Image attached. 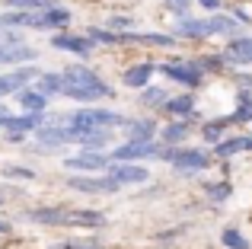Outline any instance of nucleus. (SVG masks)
<instances>
[{"label":"nucleus","instance_id":"8","mask_svg":"<svg viewBox=\"0 0 252 249\" xmlns=\"http://www.w3.org/2000/svg\"><path fill=\"white\" fill-rule=\"evenodd\" d=\"M35 77H38L35 67H19L16 74H3V77H0V99H3V96H10V93H19V90H23V83L35 80Z\"/></svg>","mask_w":252,"mask_h":249},{"label":"nucleus","instance_id":"7","mask_svg":"<svg viewBox=\"0 0 252 249\" xmlns=\"http://www.w3.org/2000/svg\"><path fill=\"white\" fill-rule=\"evenodd\" d=\"M163 74H166L169 80L182 83V87H198V83H201V70H198V64H189V61H182V64H163Z\"/></svg>","mask_w":252,"mask_h":249},{"label":"nucleus","instance_id":"27","mask_svg":"<svg viewBox=\"0 0 252 249\" xmlns=\"http://www.w3.org/2000/svg\"><path fill=\"white\" fill-rule=\"evenodd\" d=\"M230 122H252V99H249V93H240V109L230 115Z\"/></svg>","mask_w":252,"mask_h":249},{"label":"nucleus","instance_id":"30","mask_svg":"<svg viewBox=\"0 0 252 249\" xmlns=\"http://www.w3.org/2000/svg\"><path fill=\"white\" fill-rule=\"evenodd\" d=\"M134 42H147V45H172V35H128Z\"/></svg>","mask_w":252,"mask_h":249},{"label":"nucleus","instance_id":"16","mask_svg":"<svg viewBox=\"0 0 252 249\" xmlns=\"http://www.w3.org/2000/svg\"><path fill=\"white\" fill-rule=\"evenodd\" d=\"M3 6H10L13 13H42V10H55L58 0H3Z\"/></svg>","mask_w":252,"mask_h":249},{"label":"nucleus","instance_id":"33","mask_svg":"<svg viewBox=\"0 0 252 249\" xmlns=\"http://www.w3.org/2000/svg\"><path fill=\"white\" fill-rule=\"evenodd\" d=\"M3 176H13V179H32V169H23V166H6L3 169Z\"/></svg>","mask_w":252,"mask_h":249},{"label":"nucleus","instance_id":"18","mask_svg":"<svg viewBox=\"0 0 252 249\" xmlns=\"http://www.w3.org/2000/svg\"><path fill=\"white\" fill-rule=\"evenodd\" d=\"M19 102L29 115H45V106H48V99L38 90H19Z\"/></svg>","mask_w":252,"mask_h":249},{"label":"nucleus","instance_id":"4","mask_svg":"<svg viewBox=\"0 0 252 249\" xmlns=\"http://www.w3.org/2000/svg\"><path fill=\"white\" fill-rule=\"evenodd\" d=\"M166 160L172 163L176 169H182V173H198V169H208L211 166V156L204 154V150H169L166 147Z\"/></svg>","mask_w":252,"mask_h":249},{"label":"nucleus","instance_id":"24","mask_svg":"<svg viewBox=\"0 0 252 249\" xmlns=\"http://www.w3.org/2000/svg\"><path fill=\"white\" fill-rule=\"evenodd\" d=\"M189 137V122H172L163 128V141L166 144H182Z\"/></svg>","mask_w":252,"mask_h":249},{"label":"nucleus","instance_id":"9","mask_svg":"<svg viewBox=\"0 0 252 249\" xmlns=\"http://www.w3.org/2000/svg\"><path fill=\"white\" fill-rule=\"evenodd\" d=\"M112 179H115L118 186H141V182L150 179V173L144 166H134V163H118V166L112 169Z\"/></svg>","mask_w":252,"mask_h":249},{"label":"nucleus","instance_id":"37","mask_svg":"<svg viewBox=\"0 0 252 249\" xmlns=\"http://www.w3.org/2000/svg\"><path fill=\"white\" fill-rule=\"evenodd\" d=\"M0 233H10V224H6V220H0Z\"/></svg>","mask_w":252,"mask_h":249},{"label":"nucleus","instance_id":"11","mask_svg":"<svg viewBox=\"0 0 252 249\" xmlns=\"http://www.w3.org/2000/svg\"><path fill=\"white\" fill-rule=\"evenodd\" d=\"M42 124H45V115H29V112H26V115H19V119H16V115H10V119L3 122V128L10 131V134L19 137L23 131H38Z\"/></svg>","mask_w":252,"mask_h":249},{"label":"nucleus","instance_id":"35","mask_svg":"<svg viewBox=\"0 0 252 249\" xmlns=\"http://www.w3.org/2000/svg\"><path fill=\"white\" fill-rule=\"evenodd\" d=\"M198 3H201V6H208L211 13H217V10H220V6H223L220 0H198Z\"/></svg>","mask_w":252,"mask_h":249},{"label":"nucleus","instance_id":"31","mask_svg":"<svg viewBox=\"0 0 252 249\" xmlns=\"http://www.w3.org/2000/svg\"><path fill=\"white\" fill-rule=\"evenodd\" d=\"M90 42H122V35H115V32H102V29H90Z\"/></svg>","mask_w":252,"mask_h":249},{"label":"nucleus","instance_id":"3","mask_svg":"<svg viewBox=\"0 0 252 249\" xmlns=\"http://www.w3.org/2000/svg\"><path fill=\"white\" fill-rule=\"evenodd\" d=\"M67 128H77V131H109L115 124H128L118 112H105V109H80L74 112L70 119H64Z\"/></svg>","mask_w":252,"mask_h":249},{"label":"nucleus","instance_id":"14","mask_svg":"<svg viewBox=\"0 0 252 249\" xmlns=\"http://www.w3.org/2000/svg\"><path fill=\"white\" fill-rule=\"evenodd\" d=\"M32 58H38V51L29 48V45H19V48L0 45V64H23V61H32Z\"/></svg>","mask_w":252,"mask_h":249},{"label":"nucleus","instance_id":"29","mask_svg":"<svg viewBox=\"0 0 252 249\" xmlns=\"http://www.w3.org/2000/svg\"><path fill=\"white\" fill-rule=\"evenodd\" d=\"M208 195L214 201H223L230 195V186H227V182H211V186H208Z\"/></svg>","mask_w":252,"mask_h":249},{"label":"nucleus","instance_id":"1","mask_svg":"<svg viewBox=\"0 0 252 249\" xmlns=\"http://www.w3.org/2000/svg\"><path fill=\"white\" fill-rule=\"evenodd\" d=\"M64 87L61 93L70 96V99H80V102H93V99H102V96H109L112 90L105 87L102 80H99L96 74H93L90 67H80V64H74V67L64 70Z\"/></svg>","mask_w":252,"mask_h":249},{"label":"nucleus","instance_id":"17","mask_svg":"<svg viewBox=\"0 0 252 249\" xmlns=\"http://www.w3.org/2000/svg\"><path fill=\"white\" fill-rule=\"evenodd\" d=\"M150 77H154V64H134V67L125 70V83L134 90H144L150 83Z\"/></svg>","mask_w":252,"mask_h":249},{"label":"nucleus","instance_id":"23","mask_svg":"<svg viewBox=\"0 0 252 249\" xmlns=\"http://www.w3.org/2000/svg\"><path fill=\"white\" fill-rule=\"evenodd\" d=\"M64 87V77L61 74H38V93L51 96V93H61Z\"/></svg>","mask_w":252,"mask_h":249},{"label":"nucleus","instance_id":"12","mask_svg":"<svg viewBox=\"0 0 252 249\" xmlns=\"http://www.w3.org/2000/svg\"><path fill=\"white\" fill-rule=\"evenodd\" d=\"M223 61H230V64H252V35L233 38L230 48H227V55H223Z\"/></svg>","mask_w":252,"mask_h":249},{"label":"nucleus","instance_id":"36","mask_svg":"<svg viewBox=\"0 0 252 249\" xmlns=\"http://www.w3.org/2000/svg\"><path fill=\"white\" fill-rule=\"evenodd\" d=\"M6 119H10V112H6V106H3V102H0V124H3Z\"/></svg>","mask_w":252,"mask_h":249},{"label":"nucleus","instance_id":"15","mask_svg":"<svg viewBox=\"0 0 252 249\" xmlns=\"http://www.w3.org/2000/svg\"><path fill=\"white\" fill-rule=\"evenodd\" d=\"M243 150H252V134H240V137H227L214 147L217 156H233V154H243Z\"/></svg>","mask_w":252,"mask_h":249},{"label":"nucleus","instance_id":"28","mask_svg":"<svg viewBox=\"0 0 252 249\" xmlns=\"http://www.w3.org/2000/svg\"><path fill=\"white\" fill-rule=\"evenodd\" d=\"M141 102H144V106H166V102H169V96L163 93L160 87H150V90H144Z\"/></svg>","mask_w":252,"mask_h":249},{"label":"nucleus","instance_id":"10","mask_svg":"<svg viewBox=\"0 0 252 249\" xmlns=\"http://www.w3.org/2000/svg\"><path fill=\"white\" fill-rule=\"evenodd\" d=\"M70 188H77V192H118V182L112 179V176H105V179H90V176H74V179L67 182Z\"/></svg>","mask_w":252,"mask_h":249},{"label":"nucleus","instance_id":"19","mask_svg":"<svg viewBox=\"0 0 252 249\" xmlns=\"http://www.w3.org/2000/svg\"><path fill=\"white\" fill-rule=\"evenodd\" d=\"M240 32V23L236 19H230V16H211L208 19V35H236Z\"/></svg>","mask_w":252,"mask_h":249},{"label":"nucleus","instance_id":"25","mask_svg":"<svg viewBox=\"0 0 252 249\" xmlns=\"http://www.w3.org/2000/svg\"><path fill=\"white\" fill-rule=\"evenodd\" d=\"M220 243L227 246V249H249V240L243 237V233L236 230V227H227V230L220 233Z\"/></svg>","mask_w":252,"mask_h":249},{"label":"nucleus","instance_id":"20","mask_svg":"<svg viewBox=\"0 0 252 249\" xmlns=\"http://www.w3.org/2000/svg\"><path fill=\"white\" fill-rule=\"evenodd\" d=\"M169 115H176V119H191V115H195V99H191V96H176V99H169L166 106Z\"/></svg>","mask_w":252,"mask_h":249},{"label":"nucleus","instance_id":"6","mask_svg":"<svg viewBox=\"0 0 252 249\" xmlns=\"http://www.w3.org/2000/svg\"><path fill=\"white\" fill-rule=\"evenodd\" d=\"M109 163H112V156L99 154V150H80L77 156H67L64 166L74 169V173H99V169H105Z\"/></svg>","mask_w":252,"mask_h":249},{"label":"nucleus","instance_id":"26","mask_svg":"<svg viewBox=\"0 0 252 249\" xmlns=\"http://www.w3.org/2000/svg\"><path fill=\"white\" fill-rule=\"evenodd\" d=\"M230 124V119H217V122H211V124H204V141H211L217 147L220 144V134H223V128Z\"/></svg>","mask_w":252,"mask_h":249},{"label":"nucleus","instance_id":"13","mask_svg":"<svg viewBox=\"0 0 252 249\" xmlns=\"http://www.w3.org/2000/svg\"><path fill=\"white\" fill-rule=\"evenodd\" d=\"M51 45H55V48H64V51H74V55H80V58H86L93 51V42L90 38H80V35H55Z\"/></svg>","mask_w":252,"mask_h":249},{"label":"nucleus","instance_id":"32","mask_svg":"<svg viewBox=\"0 0 252 249\" xmlns=\"http://www.w3.org/2000/svg\"><path fill=\"white\" fill-rule=\"evenodd\" d=\"M166 6H169L172 13H176V16H182V19H185V13H189L191 0H166Z\"/></svg>","mask_w":252,"mask_h":249},{"label":"nucleus","instance_id":"34","mask_svg":"<svg viewBox=\"0 0 252 249\" xmlns=\"http://www.w3.org/2000/svg\"><path fill=\"white\" fill-rule=\"evenodd\" d=\"M55 249H99V243H61Z\"/></svg>","mask_w":252,"mask_h":249},{"label":"nucleus","instance_id":"5","mask_svg":"<svg viewBox=\"0 0 252 249\" xmlns=\"http://www.w3.org/2000/svg\"><path fill=\"white\" fill-rule=\"evenodd\" d=\"M163 154H166V150H163L157 141H144V144L128 141V144H122V147H115V150H112V160L131 163V160H144V156H163Z\"/></svg>","mask_w":252,"mask_h":249},{"label":"nucleus","instance_id":"2","mask_svg":"<svg viewBox=\"0 0 252 249\" xmlns=\"http://www.w3.org/2000/svg\"><path fill=\"white\" fill-rule=\"evenodd\" d=\"M26 218L38 220V224H61V227H99L102 218L93 211H51V208H38L29 211Z\"/></svg>","mask_w":252,"mask_h":249},{"label":"nucleus","instance_id":"22","mask_svg":"<svg viewBox=\"0 0 252 249\" xmlns=\"http://www.w3.org/2000/svg\"><path fill=\"white\" fill-rule=\"evenodd\" d=\"M154 122H128V141L144 144V141H154Z\"/></svg>","mask_w":252,"mask_h":249},{"label":"nucleus","instance_id":"21","mask_svg":"<svg viewBox=\"0 0 252 249\" xmlns=\"http://www.w3.org/2000/svg\"><path fill=\"white\" fill-rule=\"evenodd\" d=\"M176 32L185 38H204L208 35V19H182L176 26Z\"/></svg>","mask_w":252,"mask_h":249}]
</instances>
